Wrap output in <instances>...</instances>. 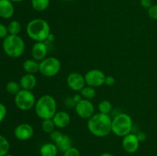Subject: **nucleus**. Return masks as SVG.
Segmentation results:
<instances>
[{
  "mask_svg": "<svg viewBox=\"0 0 157 156\" xmlns=\"http://www.w3.org/2000/svg\"><path fill=\"white\" fill-rule=\"evenodd\" d=\"M87 128L94 136L106 137L112 132V119L108 114L94 113L87 121Z\"/></svg>",
  "mask_w": 157,
  "mask_h": 156,
  "instance_id": "obj_1",
  "label": "nucleus"
},
{
  "mask_svg": "<svg viewBox=\"0 0 157 156\" xmlns=\"http://www.w3.org/2000/svg\"><path fill=\"white\" fill-rule=\"evenodd\" d=\"M27 35L36 42L47 41L51 34V28L48 22L42 18H34L26 26Z\"/></svg>",
  "mask_w": 157,
  "mask_h": 156,
  "instance_id": "obj_2",
  "label": "nucleus"
},
{
  "mask_svg": "<svg viewBox=\"0 0 157 156\" xmlns=\"http://www.w3.org/2000/svg\"><path fill=\"white\" fill-rule=\"evenodd\" d=\"M34 108L37 116L42 120L52 119L57 113L56 100L52 95H43L36 100Z\"/></svg>",
  "mask_w": 157,
  "mask_h": 156,
  "instance_id": "obj_3",
  "label": "nucleus"
},
{
  "mask_svg": "<svg viewBox=\"0 0 157 156\" xmlns=\"http://www.w3.org/2000/svg\"><path fill=\"white\" fill-rule=\"evenodd\" d=\"M2 49L7 56L18 58L24 54L25 44L19 35H9L2 41Z\"/></svg>",
  "mask_w": 157,
  "mask_h": 156,
  "instance_id": "obj_4",
  "label": "nucleus"
},
{
  "mask_svg": "<svg viewBox=\"0 0 157 156\" xmlns=\"http://www.w3.org/2000/svg\"><path fill=\"white\" fill-rule=\"evenodd\" d=\"M133 126V119L127 113H120L112 119V132L118 137H124L131 133Z\"/></svg>",
  "mask_w": 157,
  "mask_h": 156,
  "instance_id": "obj_5",
  "label": "nucleus"
},
{
  "mask_svg": "<svg viewBox=\"0 0 157 156\" xmlns=\"http://www.w3.org/2000/svg\"><path fill=\"white\" fill-rule=\"evenodd\" d=\"M61 61L55 57H48L39 62V72L45 77H53L61 70Z\"/></svg>",
  "mask_w": 157,
  "mask_h": 156,
  "instance_id": "obj_6",
  "label": "nucleus"
},
{
  "mask_svg": "<svg viewBox=\"0 0 157 156\" xmlns=\"http://www.w3.org/2000/svg\"><path fill=\"white\" fill-rule=\"evenodd\" d=\"M15 104L18 110L21 111H29L35 107L36 99L32 90L21 89L14 98Z\"/></svg>",
  "mask_w": 157,
  "mask_h": 156,
  "instance_id": "obj_7",
  "label": "nucleus"
},
{
  "mask_svg": "<svg viewBox=\"0 0 157 156\" xmlns=\"http://www.w3.org/2000/svg\"><path fill=\"white\" fill-rule=\"evenodd\" d=\"M50 138L52 142L56 145L58 150L64 153L73 146V142L71 137L67 135L63 134L59 130H55L50 134Z\"/></svg>",
  "mask_w": 157,
  "mask_h": 156,
  "instance_id": "obj_8",
  "label": "nucleus"
},
{
  "mask_svg": "<svg viewBox=\"0 0 157 156\" xmlns=\"http://www.w3.org/2000/svg\"><path fill=\"white\" fill-rule=\"evenodd\" d=\"M106 75L99 69H92L88 70L84 75L86 85L93 87H99L104 84Z\"/></svg>",
  "mask_w": 157,
  "mask_h": 156,
  "instance_id": "obj_9",
  "label": "nucleus"
},
{
  "mask_svg": "<svg viewBox=\"0 0 157 156\" xmlns=\"http://www.w3.org/2000/svg\"><path fill=\"white\" fill-rule=\"evenodd\" d=\"M94 106L89 99H82L75 105V112L79 117L89 119L94 114Z\"/></svg>",
  "mask_w": 157,
  "mask_h": 156,
  "instance_id": "obj_10",
  "label": "nucleus"
},
{
  "mask_svg": "<svg viewBox=\"0 0 157 156\" xmlns=\"http://www.w3.org/2000/svg\"><path fill=\"white\" fill-rule=\"evenodd\" d=\"M67 84L71 90L80 92L86 86L84 76L78 72H72L67 76Z\"/></svg>",
  "mask_w": 157,
  "mask_h": 156,
  "instance_id": "obj_11",
  "label": "nucleus"
},
{
  "mask_svg": "<svg viewBox=\"0 0 157 156\" xmlns=\"http://www.w3.org/2000/svg\"><path fill=\"white\" fill-rule=\"evenodd\" d=\"M140 142L138 139L137 136L134 133L127 135L122 139V147L126 152L129 154L135 153L139 149Z\"/></svg>",
  "mask_w": 157,
  "mask_h": 156,
  "instance_id": "obj_12",
  "label": "nucleus"
},
{
  "mask_svg": "<svg viewBox=\"0 0 157 156\" xmlns=\"http://www.w3.org/2000/svg\"><path fill=\"white\" fill-rule=\"evenodd\" d=\"M34 135V128L29 123H21L17 125L14 130V136L19 141H27Z\"/></svg>",
  "mask_w": 157,
  "mask_h": 156,
  "instance_id": "obj_13",
  "label": "nucleus"
},
{
  "mask_svg": "<svg viewBox=\"0 0 157 156\" xmlns=\"http://www.w3.org/2000/svg\"><path fill=\"white\" fill-rule=\"evenodd\" d=\"M48 54V46L44 41L35 42L32 48V56L34 60L41 61L46 58Z\"/></svg>",
  "mask_w": 157,
  "mask_h": 156,
  "instance_id": "obj_14",
  "label": "nucleus"
},
{
  "mask_svg": "<svg viewBox=\"0 0 157 156\" xmlns=\"http://www.w3.org/2000/svg\"><path fill=\"white\" fill-rule=\"evenodd\" d=\"M55 126L58 128H64L69 125L71 116L66 111H58L52 118Z\"/></svg>",
  "mask_w": 157,
  "mask_h": 156,
  "instance_id": "obj_15",
  "label": "nucleus"
},
{
  "mask_svg": "<svg viewBox=\"0 0 157 156\" xmlns=\"http://www.w3.org/2000/svg\"><path fill=\"white\" fill-rule=\"evenodd\" d=\"M15 13L13 3L10 0H0V17L4 19H9Z\"/></svg>",
  "mask_w": 157,
  "mask_h": 156,
  "instance_id": "obj_16",
  "label": "nucleus"
},
{
  "mask_svg": "<svg viewBox=\"0 0 157 156\" xmlns=\"http://www.w3.org/2000/svg\"><path fill=\"white\" fill-rule=\"evenodd\" d=\"M21 88L26 90H32L37 85V79L35 74L25 73L23 75L19 80Z\"/></svg>",
  "mask_w": 157,
  "mask_h": 156,
  "instance_id": "obj_17",
  "label": "nucleus"
},
{
  "mask_svg": "<svg viewBox=\"0 0 157 156\" xmlns=\"http://www.w3.org/2000/svg\"><path fill=\"white\" fill-rule=\"evenodd\" d=\"M58 151L59 150L54 142L44 143L40 148L41 156H57Z\"/></svg>",
  "mask_w": 157,
  "mask_h": 156,
  "instance_id": "obj_18",
  "label": "nucleus"
},
{
  "mask_svg": "<svg viewBox=\"0 0 157 156\" xmlns=\"http://www.w3.org/2000/svg\"><path fill=\"white\" fill-rule=\"evenodd\" d=\"M23 70L26 73L35 74L39 72V63L34 59H27L22 64Z\"/></svg>",
  "mask_w": 157,
  "mask_h": 156,
  "instance_id": "obj_19",
  "label": "nucleus"
},
{
  "mask_svg": "<svg viewBox=\"0 0 157 156\" xmlns=\"http://www.w3.org/2000/svg\"><path fill=\"white\" fill-rule=\"evenodd\" d=\"M32 6L37 12H43L48 8L50 0H32Z\"/></svg>",
  "mask_w": 157,
  "mask_h": 156,
  "instance_id": "obj_20",
  "label": "nucleus"
},
{
  "mask_svg": "<svg viewBox=\"0 0 157 156\" xmlns=\"http://www.w3.org/2000/svg\"><path fill=\"white\" fill-rule=\"evenodd\" d=\"M80 94L82 96L83 99H94V98L96 96V90H95V88L93 87H90V86H85L82 90L80 91Z\"/></svg>",
  "mask_w": 157,
  "mask_h": 156,
  "instance_id": "obj_21",
  "label": "nucleus"
},
{
  "mask_svg": "<svg viewBox=\"0 0 157 156\" xmlns=\"http://www.w3.org/2000/svg\"><path fill=\"white\" fill-rule=\"evenodd\" d=\"M41 126L42 131L44 133H47V134H51L52 132L55 131V128H56L52 119H43Z\"/></svg>",
  "mask_w": 157,
  "mask_h": 156,
  "instance_id": "obj_22",
  "label": "nucleus"
},
{
  "mask_svg": "<svg viewBox=\"0 0 157 156\" xmlns=\"http://www.w3.org/2000/svg\"><path fill=\"white\" fill-rule=\"evenodd\" d=\"M7 28L9 35H18L21 30V24H20L19 21H16V20L11 21L9 23V24H8Z\"/></svg>",
  "mask_w": 157,
  "mask_h": 156,
  "instance_id": "obj_23",
  "label": "nucleus"
},
{
  "mask_svg": "<svg viewBox=\"0 0 157 156\" xmlns=\"http://www.w3.org/2000/svg\"><path fill=\"white\" fill-rule=\"evenodd\" d=\"M10 149V143L9 140L2 135H0V156H5L9 154Z\"/></svg>",
  "mask_w": 157,
  "mask_h": 156,
  "instance_id": "obj_24",
  "label": "nucleus"
},
{
  "mask_svg": "<svg viewBox=\"0 0 157 156\" xmlns=\"http://www.w3.org/2000/svg\"><path fill=\"white\" fill-rule=\"evenodd\" d=\"M6 90L9 93L15 96L21 90V88L19 83L16 81H9L6 85Z\"/></svg>",
  "mask_w": 157,
  "mask_h": 156,
  "instance_id": "obj_25",
  "label": "nucleus"
},
{
  "mask_svg": "<svg viewBox=\"0 0 157 156\" xmlns=\"http://www.w3.org/2000/svg\"><path fill=\"white\" fill-rule=\"evenodd\" d=\"M112 108V104L107 99H104V100L101 101L100 103L98 104V110L99 113H104V114H108L111 112Z\"/></svg>",
  "mask_w": 157,
  "mask_h": 156,
  "instance_id": "obj_26",
  "label": "nucleus"
},
{
  "mask_svg": "<svg viewBox=\"0 0 157 156\" xmlns=\"http://www.w3.org/2000/svg\"><path fill=\"white\" fill-rule=\"evenodd\" d=\"M63 156H81V153L78 148L72 146L63 153Z\"/></svg>",
  "mask_w": 157,
  "mask_h": 156,
  "instance_id": "obj_27",
  "label": "nucleus"
},
{
  "mask_svg": "<svg viewBox=\"0 0 157 156\" xmlns=\"http://www.w3.org/2000/svg\"><path fill=\"white\" fill-rule=\"evenodd\" d=\"M149 17L153 20L157 21V4L153 5L149 9H147Z\"/></svg>",
  "mask_w": 157,
  "mask_h": 156,
  "instance_id": "obj_28",
  "label": "nucleus"
},
{
  "mask_svg": "<svg viewBox=\"0 0 157 156\" xmlns=\"http://www.w3.org/2000/svg\"><path fill=\"white\" fill-rule=\"evenodd\" d=\"M8 28L2 23H0V39H4L9 35Z\"/></svg>",
  "mask_w": 157,
  "mask_h": 156,
  "instance_id": "obj_29",
  "label": "nucleus"
},
{
  "mask_svg": "<svg viewBox=\"0 0 157 156\" xmlns=\"http://www.w3.org/2000/svg\"><path fill=\"white\" fill-rule=\"evenodd\" d=\"M7 115V108L4 104L0 102V123L2 122Z\"/></svg>",
  "mask_w": 157,
  "mask_h": 156,
  "instance_id": "obj_30",
  "label": "nucleus"
},
{
  "mask_svg": "<svg viewBox=\"0 0 157 156\" xmlns=\"http://www.w3.org/2000/svg\"><path fill=\"white\" fill-rule=\"evenodd\" d=\"M140 5L143 8L146 9H149L153 6V1L152 0H140Z\"/></svg>",
  "mask_w": 157,
  "mask_h": 156,
  "instance_id": "obj_31",
  "label": "nucleus"
},
{
  "mask_svg": "<svg viewBox=\"0 0 157 156\" xmlns=\"http://www.w3.org/2000/svg\"><path fill=\"white\" fill-rule=\"evenodd\" d=\"M116 82V80L113 76H106L105 81H104V84L107 86H113Z\"/></svg>",
  "mask_w": 157,
  "mask_h": 156,
  "instance_id": "obj_32",
  "label": "nucleus"
},
{
  "mask_svg": "<svg viewBox=\"0 0 157 156\" xmlns=\"http://www.w3.org/2000/svg\"><path fill=\"white\" fill-rule=\"evenodd\" d=\"M136 136H137L138 139H139V141L140 142H144L146 140V139H147V136H146V134L144 132H140Z\"/></svg>",
  "mask_w": 157,
  "mask_h": 156,
  "instance_id": "obj_33",
  "label": "nucleus"
},
{
  "mask_svg": "<svg viewBox=\"0 0 157 156\" xmlns=\"http://www.w3.org/2000/svg\"><path fill=\"white\" fill-rule=\"evenodd\" d=\"M82 99H83V97L81 94H75V96H73V99H74V101L75 102V103H78V102H80V101H81Z\"/></svg>",
  "mask_w": 157,
  "mask_h": 156,
  "instance_id": "obj_34",
  "label": "nucleus"
},
{
  "mask_svg": "<svg viewBox=\"0 0 157 156\" xmlns=\"http://www.w3.org/2000/svg\"><path fill=\"white\" fill-rule=\"evenodd\" d=\"M47 40L48 41H50V42H52V41H55V36H54V35H53V34L51 33L50 35H49L48 38Z\"/></svg>",
  "mask_w": 157,
  "mask_h": 156,
  "instance_id": "obj_35",
  "label": "nucleus"
},
{
  "mask_svg": "<svg viewBox=\"0 0 157 156\" xmlns=\"http://www.w3.org/2000/svg\"><path fill=\"white\" fill-rule=\"evenodd\" d=\"M100 156H113L111 153H109V152H104L102 153Z\"/></svg>",
  "mask_w": 157,
  "mask_h": 156,
  "instance_id": "obj_36",
  "label": "nucleus"
},
{
  "mask_svg": "<svg viewBox=\"0 0 157 156\" xmlns=\"http://www.w3.org/2000/svg\"><path fill=\"white\" fill-rule=\"evenodd\" d=\"M12 2H22L23 0H10Z\"/></svg>",
  "mask_w": 157,
  "mask_h": 156,
  "instance_id": "obj_37",
  "label": "nucleus"
},
{
  "mask_svg": "<svg viewBox=\"0 0 157 156\" xmlns=\"http://www.w3.org/2000/svg\"><path fill=\"white\" fill-rule=\"evenodd\" d=\"M5 156H14L13 154H6V155Z\"/></svg>",
  "mask_w": 157,
  "mask_h": 156,
  "instance_id": "obj_38",
  "label": "nucleus"
},
{
  "mask_svg": "<svg viewBox=\"0 0 157 156\" xmlns=\"http://www.w3.org/2000/svg\"><path fill=\"white\" fill-rule=\"evenodd\" d=\"M62 1H71V0H62Z\"/></svg>",
  "mask_w": 157,
  "mask_h": 156,
  "instance_id": "obj_39",
  "label": "nucleus"
}]
</instances>
